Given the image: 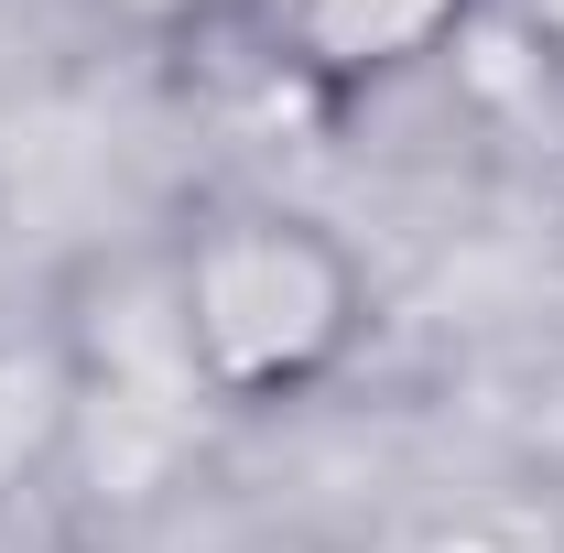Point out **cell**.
Masks as SVG:
<instances>
[{
    "label": "cell",
    "instance_id": "cell-1",
    "mask_svg": "<svg viewBox=\"0 0 564 553\" xmlns=\"http://www.w3.org/2000/svg\"><path fill=\"white\" fill-rule=\"evenodd\" d=\"M174 347L217 402L272 413L326 391L369 337V272L315 207L282 196H228L174 239Z\"/></svg>",
    "mask_w": 564,
    "mask_h": 553
},
{
    "label": "cell",
    "instance_id": "cell-2",
    "mask_svg": "<svg viewBox=\"0 0 564 553\" xmlns=\"http://www.w3.org/2000/svg\"><path fill=\"white\" fill-rule=\"evenodd\" d=\"M467 22H478V0H282V66L304 87L369 98L391 76L434 66Z\"/></svg>",
    "mask_w": 564,
    "mask_h": 553
},
{
    "label": "cell",
    "instance_id": "cell-3",
    "mask_svg": "<svg viewBox=\"0 0 564 553\" xmlns=\"http://www.w3.org/2000/svg\"><path fill=\"white\" fill-rule=\"evenodd\" d=\"M510 11H521V22H532V33H543V44L564 55V0H510Z\"/></svg>",
    "mask_w": 564,
    "mask_h": 553
}]
</instances>
